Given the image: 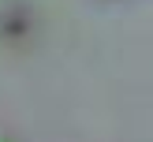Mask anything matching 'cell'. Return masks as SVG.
<instances>
[{
	"instance_id": "obj_1",
	"label": "cell",
	"mask_w": 153,
	"mask_h": 142,
	"mask_svg": "<svg viewBox=\"0 0 153 142\" xmlns=\"http://www.w3.org/2000/svg\"><path fill=\"white\" fill-rule=\"evenodd\" d=\"M0 142H7V138H4V135H0Z\"/></svg>"
}]
</instances>
